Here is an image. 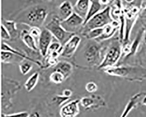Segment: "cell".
Instances as JSON below:
<instances>
[{
	"label": "cell",
	"instance_id": "obj_24",
	"mask_svg": "<svg viewBox=\"0 0 146 117\" xmlns=\"http://www.w3.org/2000/svg\"><path fill=\"white\" fill-rule=\"evenodd\" d=\"M104 30V27L93 29L85 34L83 36L90 40H95L102 34Z\"/></svg>",
	"mask_w": 146,
	"mask_h": 117
},
{
	"label": "cell",
	"instance_id": "obj_17",
	"mask_svg": "<svg viewBox=\"0 0 146 117\" xmlns=\"http://www.w3.org/2000/svg\"><path fill=\"white\" fill-rule=\"evenodd\" d=\"M90 5V0H77L74 5V9L76 13L85 19Z\"/></svg>",
	"mask_w": 146,
	"mask_h": 117
},
{
	"label": "cell",
	"instance_id": "obj_15",
	"mask_svg": "<svg viewBox=\"0 0 146 117\" xmlns=\"http://www.w3.org/2000/svg\"><path fill=\"white\" fill-rule=\"evenodd\" d=\"M19 36L23 42L29 48L34 52L39 51L35 39L30 34L29 30L24 29L20 32Z\"/></svg>",
	"mask_w": 146,
	"mask_h": 117
},
{
	"label": "cell",
	"instance_id": "obj_35",
	"mask_svg": "<svg viewBox=\"0 0 146 117\" xmlns=\"http://www.w3.org/2000/svg\"><path fill=\"white\" fill-rule=\"evenodd\" d=\"M142 104L143 105L146 106V94L144 97H143V99L142 102Z\"/></svg>",
	"mask_w": 146,
	"mask_h": 117
},
{
	"label": "cell",
	"instance_id": "obj_18",
	"mask_svg": "<svg viewBox=\"0 0 146 117\" xmlns=\"http://www.w3.org/2000/svg\"><path fill=\"white\" fill-rule=\"evenodd\" d=\"M22 57L8 51H1V60L3 63H20L24 60Z\"/></svg>",
	"mask_w": 146,
	"mask_h": 117
},
{
	"label": "cell",
	"instance_id": "obj_25",
	"mask_svg": "<svg viewBox=\"0 0 146 117\" xmlns=\"http://www.w3.org/2000/svg\"><path fill=\"white\" fill-rule=\"evenodd\" d=\"M50 79L52 83L55 84H61L66 80V77L62 72L57 70H54L50 76Z\"/></svg>",
	"mask_w": 146,
	"mask_h": 117
},
{
	"label": "cell",
	"instance_id": "obj_9",
	"mask_svg": "<svg viewBox=\"0 0 146 117\" xmlns=\"http://www.w3.org/2000/svg\"><path fill=\"white\" fill-rule=\"evenodd\" d=\"M81 41L80 37L75 34L63 46L61 56L66 58H70L73 56L78 48Z\"/></svg>",
	"mask_w": 146,
	"mask_h": 117
},
{
	"label": "cell",
	"instance_id": "obj_14",
	"mask_svg": "<svg viewBox=\"0 0 146 117\" xmlns=\"http://www.w3.org/2000/svg\"><path fill=\"white\" fill-rule=\"evenodd\" d=\"M119 23L118 22L114 20L111 24H108L104 27V30L102 34L95 40L101 42L111 39L116 32Z\"/></svg>",
	"mask_w": 146,
	"mask_h": 117
},
{
	"label": "cell",
	"instance_id": "obj_7",
	"mask_svg": "<svg viewBox=\"0 0 146 117\" xmlns=\"http://www.w3.org/2000/svg\"><path fill=\"white\" fill-rule=\"evenodd\" d=\"M84 22V19L74 12L67 19L61 21V24L66 31L76 34V32L80 31Z\"/></svg>",
	"mask_w": 146,
	"mask_h": 117
},
{
	"label": "cell",
	"instance_id": "obj_34",
	"mask_svg": "<svg viewBox=\"0 0 146 117\" xmlns=\"http://www.w3.org/2000/svg\"><path fill=\"white\" fill-rule=\"evenodd\" d=\"M141 7L143 8L146 6V0H141Z\"/></svg>",
	"mask_w": 146,
	"mask_h": 117
},
{
	"label": "cell",
	"instance_id": "obj_29",
	"mask_svg": "<svg viewBox=\"0 0 146 117\" xmlns=\"http://www.w3.org/2000/svg\"><path fill=\"white\" fill-rule=\"evenodd\" d=\"M1 37L3 40L9 41L11 40V36L9 33L2 24L1 26Z\"/></svg>",
	"mask_w": 146,
	"mask_h": 117
},
{
	"label": "cell",
	"instance_id": "obj_27",
	"mask_svg": "<svg viewBox=\"0 0 146 117\" xmlns=\"http://www.w3.org/2000/svg\"><path fill=\"white\" fill-rule=\"evenodd\" d=\"M30 34L33 36L35 39H37V40H39L40 36L41 33L42 31L41 30L40 27H31L30 28V30H29Z\"/></svg>",
	"mask_w": 146,
	"mask_h": 117
},
{
	"label": "cell",
	"instance_id": "obj_26",
	"mask_svg": "<svg viewBox=\"0 0 146 117\" xmlns=\"http://www.w3.org/2000/svg\"><path fill=\"white\" fill-rule=\"evenodd\" d=\"M19 67L21 73L25 75L27 74L33 68V65L30 62H27H27L22 61L21 63H20Z\"/></svg>",
	"mask_w": 146,
	"mask_h": 117
},
{
	"label": "cell",
	"instance_id": "obj_32",
	"mask_svg": "<svg viewBox=\"0 0 146 117\" xmlns=\"http://www.w3.org/2000/svg\"><path fill=\"white\" fill-rule=\"evenodd\" d=\"M140 17L142 19H146V6L143 8L142 10L140 13Z\"/></svg>",
	"mask_w": 146,
	"mask_h": 117
},
{
	"label": "cell",
	"instance_id": "obj_10",
	"mask_svg": "<svg viewBox=\"0 0 146 117\" xmlns=\"http://www.w3.org/2000/svg\"><path fill=\"white\" fill-rule=\"evenodd\" d=\"M53 36L50 31L45 28L42 31L38 40V48L42 56H46L49 48L51 44Z\"/></svg>",
	"mask_w": 146,
	"mask_h": 117
},
{
	"label": "cell",
	"instance_id": "obj_3",
	"mask_svg": "<svg viewBox=\"0 0 146 117\" xmlns=\"http://www.w3.org/2000/svg\"><path fill=\"white\" fill-rule=\"evenodd\" d=\"M122 54V43L120 39L115 38L111 40L98 69L104 70L115 66L121 58Z\"/></svg>",
	"mask_w": 146,
	"mask_h": 117
},
{
	"label": "cell",
	"instance_id": "obj_23",
	"mask_svg": "<svg viewBox=\"0 0 146 117\" xmlns=\"http://www.w3.org/2000/svg\"><path fill=\"white\" fill-rule=\"evenodd\" d=\"M39 72H35L25 82L24 87L27 92H31L37 85L39 80Z\"/></svg>",
	"mask_w": 146,
	"mask_h": 117
},
{
	"label": "cell",
	"instance_id": "obj_13",
	"mask_svg": "<svg viewBox=\"0 0 146 117\" xmlns=\"http://www.w3.org/2000/svg\"><path fill=\"white\" fill-rule=\"evenodd\" d=\"M74 7L70 1L66 0L63 1L58 8V16L61 21L69 17L74 13Z\"/></svg>",
	"mask_w": 146,
	"mask_h": 117
},
{
	"label": "cell",
	"instance_id": "obj_36",
	"mask_svg": "<svg viewBox=\"0 0 146 117\" xmlns=\"http://www.w3.org/2000/svg\"><path fill=\"white\" fill-rule=\"evenodd\" d=\"M143 38H144V41L145 44H146V29L144 31V35H143Z\"/></svg>",
	"mask_w": 146,
	"mask_h": 117
},
{
	"label": "cell",
	"instance_id": "obj_12",
	"mask_svg": "<svg viewBox=\"0 0 146 117\" xmlns=\"http://www.w3.org/2000/svg\"><path fill=\"white\" fill-rule=\"evenodd\" d=\"M146 94V92H141L137 93L133 95L125 106L121 117H126L133 109L136 108L139 105L142 104L143 99Z\"/></svg>",
	"mask_w": 146,
	"mask_h": 117
},
{
	"label": "cell",
	"instance_id": "obj_21",
	"mask_svg": "<svg viewBox=\"0 0 146 117\" xmlns=\"http://www.w3.org/2000/svg\"><path fill=\"white\" fill-rule=\"evenodd\" d=\"M72 65L69 62L62 61L58 62L55 66L54 70L58 71L65 75L66 79H67L71 74L72 71Z\"/></svg>",
	"mask_w": 146,
	"mask_h": 117
},
{
	"label": "cell",
	"instance_id": "obj_11",
	"mask_svg": "<svg viewBox=\"0 0 146 117\" xmlns=\"http://www.w3.org/2000/svg\"><path fill=\"white\" fill-rule=\"evenodd\" d=\"M80 100L76 99L64 105L61 108L60 116L62 117H74L80 113Z\"/></svg>",
	"mask_w": 146,
	"mask_h": 117
},
{
	"label": "cell",
	"instance_id": "obj_30",
	"mask_svg": "<svg viewBox=\"0 0 146 117\" xmlns=\"http://www.w3.org/2000/svg\"><path fill=\"white\" fill-rule=\"evenodd\" d=\"M30 115L29 114L26 112V111H23V112H20L14 113L10 114H5L2 115L3 117H15V116H18V117H29Z\"/></svg>",
	"mask_w": 146,
	"mask_h": 117
},
{
	"label": "cell",
	"instance_id": "obj_37",
	"mask_svg": "<svg viewBox=\"0 0 146 117\" xmlns=\"http://www.w3.org/2000/svg\"><path fill=\"white\" fill-rule=\"evenodd\" d=\"M45 1L48 2H52V1H54V0H44Z\"/></svg>",
	"mask_w": 146,
	"mask_h": 117
},
{
	"label": "cell",
	"instance_id": "obj_22",
	"mask_svg": "<svg viewBox=\"0 0 146 117\" xmlns=\"http://www.w3.org/2000/svg\"><path fill=\"white\" fill-rule=\"evenodd\" d=\"M1 50L4 51H8V52H11L16 55H19L20 56L22 57V58H24V59H27V60H29L32 62H33L36 65H38L39 66L41 67V64L38 61H35L34 59L28 57L25 55V54L21 53L19 51H17L15 49L13 48L12 47L10 46L9 44L7 43H3L2 44V47H1Z\"/></svg>",
	"mask_w": 146,
	"mask_h": 117
},
{
	"label": "cell",
	"instance_id": "obj_2",
	"mask_svg": "<svg viewBox=\"0 0 146 117\" xmlns=\"http://www.w3.org/2000/svg\"><path fill=\"white\" fill-rule=\"evenodd\" d=\"M103 70L111 76L120 77L130 82H141L146 79V67L141 65H115Z\"/></svg>",
	"mask_w": 146,
	"mask_h": 117
},
{
	"label": "cell",
	"instance_id": "obj_8",
	"mask_svg": "<svg viewBox=\"0 0 146 117\" xmlns=\"http://www.w3.org/2000/svg\"><path fill=\"white\" fill-rule=\"evenodd\" d=\"M80 103L86 109H98L106 106V101L102 96L94 94L84 97L80 100Z\"/></svg>",
	"mask_w": 146,
	"mask_h": 117
},
{
	"label": "cell",
	"instance_id": "obj_38",
	"mask_svg": "<svg viewBox=\"0 0 146 117\" xmlns=\"http://www.w3.org/2000/svg\"><path fill=\"white\" fill-rule=\"evenodd\" d=\"M115 0H111V2H113V1H115Z\"/></svg>",
	"mask_w": 146,
	"mask_h": 117
},
{
	"label": "cell",
	"instance_id": "obj_6",
	"mask_svg": "<svg viewBox=\"0 0 146 117\" xmlns=\"http://www.w3.org/2000/svg\"><path fill=\"white\" fill-rule=\"evenodd\" d=\"M61 20L57 15L53 16L45 26L46 29L52 33L54 37L63 46L75 33L66 31L61 24Z\"/></svg>",
	"mask_w": 146,
	"mask_h": 117
},
{
	"label": "cell",
	"instance_id": "obj_31",
	"mask_svg": "<svg viewBox=\"0 0 146 117\" xmlns=\"http://www.w3.org/2000/svg\"><path fill=\"white\" fill-rule=\"evenodd\" d=\"M62 93L63 96L66 97H68V98H70V97H71L72 95V91L68 89L64 90Z\"/></svg>",
	"mask_w": 146,
	"mask_h": 117
},
{
	"label": "cell",
	"instance_id": "obj_33",
	"mask_svg": "<svg viewBox=\"0 0 146 117\" xmlns=\"http://www.w3.org/2000/svg\"><path fill=\"white\" fill-rule=\"evenodd\" d=\"M102 5H107L111 2V0H99Z\"/></svg>",
	"mask_w": 146,
	"mask_h": 117
},
{
	"label": "cell",
	"instance_id": "obj_19",
	"mask_svg": "<svg viewBox=\"0 0 146 117\" xmlns=\"http://www.w3.org/2000/svg\"><path fill=\"white\" fill-rule=\"evenodd\" d=\"M102 4L99 0H90V5L87 15L85 19L84 25L91 18L97 14L101 11Z\"/></svg>",
	"mask_w": 146,
	"mask_h": 117
},
{
	"label": "cell",
	"instance_id": "obj_16",
	"mask_svg": "<svg viewBox=\"0 0 146 117\" xmlns=\"http://www.w3.org/2000/svg\"><path fill=\"white\" fill-rule=\"evenodd\" d=\"M145 30V28L143 27L139 29V31L136 36V38L134 40L132 44L130 45L129 44V53L125 57V58H128L134 55L137 52L141 44V41L143 37Z\"/></svg>",
	"mask_w": 146,
	"mask_h": 117
},
{
	"label": "cell",
	"instance_id": "obj_20",
	"mask_svg": "<svg viewBox=\"0 0 146 117\" xmlns=\"http://www.w3.org/2000/svg\"><path fill=\"white\" fill-rule=\"evenodd\" d=\"M16 22L14 20H8L2 19V24L7 29L11 36V39H15L19 36L18 30L16 26Z\"/></svg>",
	"mask_w": 146,
	"mask_h": 117
},
{
	"label": "cell",
	"instance_id": "obj_5",
	"mask_svg": "<svg viewBox=\"0 0 146 117\" xmlns=\"http://www.w3.org/2000/svg\"><path fill=\"white\" fill-rule=\"evenodd\" d=\"M113 21L111 16V8L107 6L91 18L83 26L80 32L83 36L93 29L104 27Z\"/></svg>",
	"mask_w": 146,
	"mask_h": 117
},
{
	"label": "cell",
	"instance_id": "obj_4",
	"mask_svg": "<svg viewBox=\"0 0 146 117\" xmlns=\"http://www.w3.org/2000/svg\"><path fill=\"white\" fill-rule=\"evenodd\" d=\"M111 40L109 39L98 42L94 40L87 44L84 51V57L91 66L98 67L100 65L104 57L103 53L106 52Z\"/></svg>",
	"mask_w": 146,
	"mask_h": 117
},
{
	"label": "cell",
	"instance_id": "obj_28",
	"mask_svg": "<svg viewBox=\"0 0 146 117\" xmlns=\"http://www.w3.org/2000/svg\"><path fill=\"white\" fill-rule=\"evenodd\" d=\"M85 89L87 92L93 93L96 92L98 91V85L94 82H88L86 85Z\"/></svg>",
	"mask_w": 146,
	"mask_h": 117
},
{
	"label": "cell",
	"instance_id": "obj_1",
	"mask_svg": "<svg viewBox=\"0 0 146 117\" xmlns=\"http://www.w3.org/2000/svg\"><path fill=\"white\" fill-rule=\"evenodd\" d=\"M49 10L48 6L43 4L32 5L17 14L14 18L17 23L29 26L41 27L48 17Z\"/></svg>",
	"mask_w": 146,
	"mask_h": 117
}]
</instances>
